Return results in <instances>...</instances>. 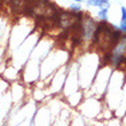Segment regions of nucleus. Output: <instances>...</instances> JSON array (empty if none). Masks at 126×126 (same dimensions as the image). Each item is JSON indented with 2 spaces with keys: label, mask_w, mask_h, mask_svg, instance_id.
<instances>
[{
  "label": "nucleus",
  "mask_w": 126,
  "mask_h": 126,
  "mask_svg": "<svg viewBox=\"0 0 126 126\" xmlns=\"http://www.w3.org/2000/svg\"><path fill=\"white\" fill-rule=\"evenodd\" d=\"M83 29H84V36L90 38L91 36L94 34V31H95V24H94V21L88 18L87 22L83 25Z\"/></svg>",
  "instance_id": "1"
},
{
  "label": "nucleus",
  "mask_w": 126,
  "mask_h": 126,
  "mask_svg": "<svg viewBox=\"0 0 126 126\" xmlns=\"http://www.w3.org/2000/svg\"><path fill=\"white\" fill-rule=\"evenodd\" d=\"M87 5L96 6V7H100V8H103V7L107 8L109 6V0H87Z\"/></svg>",
  "instance_id": "2"
},
{
  "label": "nucleus",
  "mask_w": 126,
  "mask_h": 126,
  "mask_svg": "<svg viewBox=\"0 0 126 126\" xmlns=\"http://www.w3.org/2000/svg\"><path fill=\"white\" fill-rule=\"evenodd\" d=\"M9 5L13 13L17 14L21 9V6H22V0H9Z\"/></svg>",
  "instance_id": "3"
},
{
  "label": "nucleus",
  "mask_w": 126,
  "mask_h": 126,
  "mask_svg": "<svg viewBox=\"0 0 126 126\" xmlns=\"http://www.w3.org/2000/svg\"><path fill=\"white\" fill-rule=\"evenodd\" d=\"M107 13H108V8H102V9L100 10L99 16L101 17L102 20H106L107 18Z\"/></svg>",
  "instance_id": "4"
},
{
  "label": "nucleus",
  "mask_w": 126,
  "mask_h": 126,
  "mask_svg": "<svg viewBox=\"0 0 126 126\" xmlns=\"http://www.w3.org/2000/svg\"><path fill=\"white\" fill-rule=\"evenodd\" d=\"M120 30L126 32V21H122V23H120Z\"/></svg>",
  "instance_id": "5"
},
{
  "label": "nucleus",
  "mask_w": 126,
  "mask_h": 126,
  "mask_svg": "<svg viewBox=\"0 0 126 126\" xmlns=\"http://www.w3.org/2000/svg\"><path fill=\"white\" fill-rule=\"evenodd\" d=\"M71 9L73 12H79L80 10V6L79 5H71Z\"/></svg>",
  "instance_id": "6"
},
{
  "label": "nucleus",
  "mask_w": 126,
  "mask_h": 126,
  "mask_svg": "<svg viewBox=\"0 0 126 126\" xmlns=\"http://www.w3.org/2000/svg\"><path fill=\"white\" fill-rule=\"evenodd\" d=\"M122 14H123V21H126V8L122 7Z\"/></svg>",
  "instance_id": "7"
},
{
  "label": "nucleus",
  "mask_w": 126,
  "mask_h": 126,
  "mask_svg": "<svg viewBox=\"0 0 126 126\" xmlns=\"http://www.w3.org/2000/svg\"><path fill=\"white\" fill-rule=\"evenodd\" d=\"M75 1H83V0H75Z\"/></svg>",
  "instance_id": "8"
},
{
  "label": "nucleus",
  "mask_w": 126,
  "mask_h": 126,
  "mask_svg": "<svg viewBox=\"0 0 126 126\" xmlns=\"http://www.w3.org/2000/svg\"><path fill=\"white\" fill-rule=\"evenodd\" d=\"M0 2H1V0H0Z\"/></svg>",
  "instance_id": "9"
}]
</instances>
